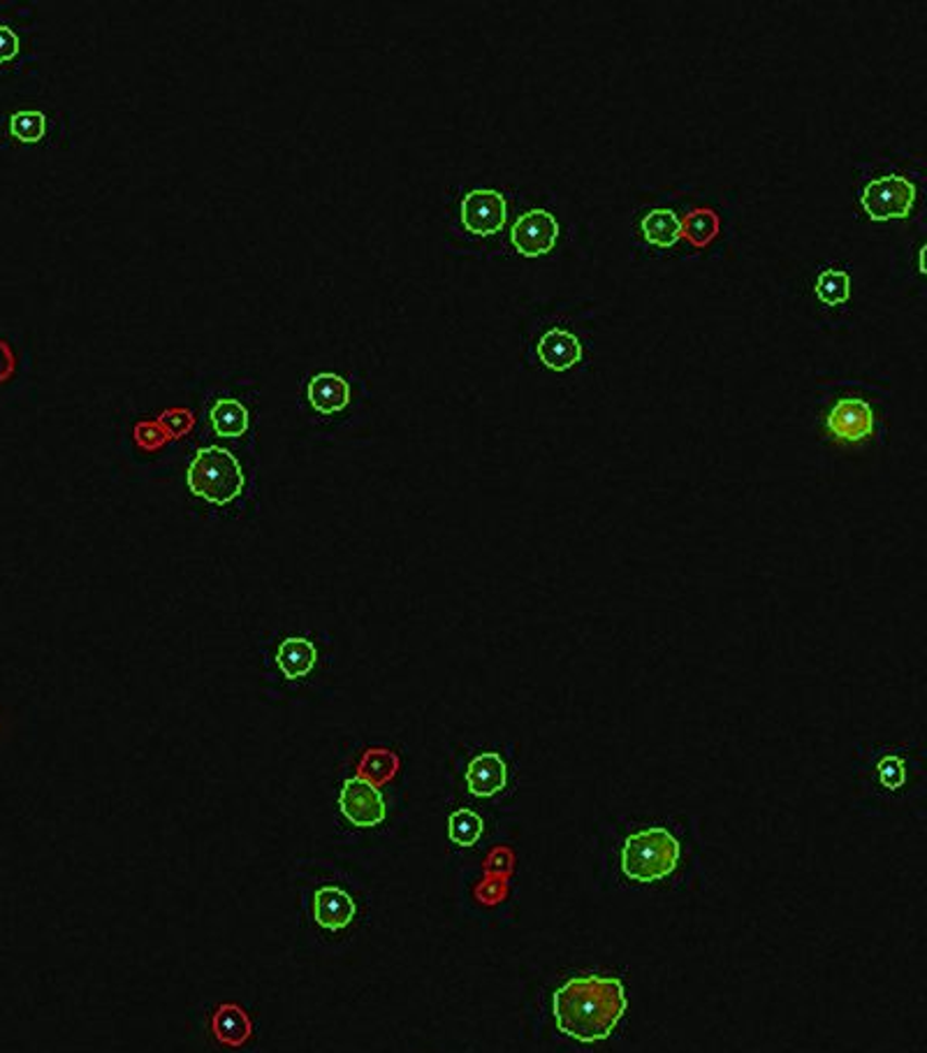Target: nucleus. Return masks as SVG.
<instances>
[{
  "label": "nucleus",
  "mask_w": 927,
  "mask_h": 1053,
  "mask_svg": "<svg viewBox=\"0 0 927 1053\" xmlns=\"http://www.w3.org/2000/svg\"><path fill=\"white\" fill-rule=\"evenodd\" d=\"M627 1007V991L617 977H573L552 995V1014L559 1032L584 1044L608 1040Z\"/></svg>",
  "instance_id": "1"
},
{
  "label": "nucleus",
  "mask_w": 927,
  "mask_h": 1053,
  "mask_svg": "<svg viewBox=\"0 0 927 1053\" xmlns=\"http://www.w3.org/2000/svg\"><path fill=\"white\" fill-rule=\"evenodd\" d=\"M680 841L666 827H650L631 833L621 847V872L631 882H662L680 866Z\"/></svg>",
  "instance_id": "2"
},
{
  "label": "nucleus",
  "mask_w": 927,
  "mask_h": 1053,
  "mask_svg": "<svg viewBox=\"0 0 927 1053\" xmlns=\"http://www.w3.org/2000/svg\"><path fill=\"white\" fill-rule=\"evenodd\" d=\"M188 488L195 497L209 504L225 506L244 492V472L239 460L219 445H209L195 453L188 464Z\"/></svg>",
  "instance_id": "3"
},
{
  "label": "nucleus",
  "mask_w": 927,
  "mask_h": 1053,
  "mask_svg": "<svg viewBox=\"0 0 927 1053\" xmlns=\"http://www.w3.org/2000/svg\"><path fill=\"white\" fill-rule=\"evenodd\" d=\"M916 186L898 174L879 176L861 193V205L872 221H900L912 213Z\"/></svg>",
  "instance_id": "4"
},
{
  "label": "nucleus",
  "mask_w": 927,
  "mask_h": 1053,
  "mask_svg": "<svg viewBox=\"0 0 927 1053\" xmlns=\"http://www.w3.org/2000/svg\"><path fill=\"white\" fill-rule=\"evenodd\" d=\"M828 432L844 443H863L877 432L875 406L861 397H842L826 416Z\"/></svg>",
  "instance_id": "5"
},
{
  "label": "nucleus",
  "mask_w": 927,
  "mask_h": 1053,
  "mask_svg": "<svg viewBox=\"0 0 927 1053\" xmlns=\"http://www.w3.org/2000/svg\"><path fill=\"white\" fill-rule=\"evenodd\" d=\"M506 213V198L492 188H475L461 200V223L475 237H492L502 232Z\"/></svg>",
  "instance_id": "6"
},
{
  "label": "nucleus",
  "mask_w": 927,
  "mask_h": 1053,
  "mask_svg": "<svg viewBox=\"0 0 927 1053\" xmlns=\"http://www.w3.org/2000/svg\"><path fill=\"white\" fill-rule=\"evenodd\" d=\"M557 237H559V223L555 219V213H549L547 209H531L522 213V217L515 221L510 232L512 246L524 258L547 256L552 248L557 246Z\"/></svg>",
  "instance_id": "7"
},
{
  "label": "nucleus",
  "mask_w": 927,
  "mask_h": 1053,
  "mask_svg": "<svg viewBox=\"0 0 927 1053\" xmlns=\"http://www.w3.org/2000/svg\"><path fill=\"white\" fill-rule=\"evenodd\" d=\"M338 808H342L348 822L358 829L379 827L385 819L383 794L362 777H350L344 782L342 794H338Z\"/></svg>",
  "instance_id": "8"
},
{
  "label": "nucleus",
  "mask_w": 927,
  "mask_h": 1053,
  "mask_svg": "<svg viewBox=\"0 0 927 1053\" xmlns=\"http://www.w3.org/2000/svg\"><path fill=\"white\" fill-rule=\"evenodd\" d=\"M508 784V766L502 755L483 752L471 759L467 769V787L478 798L502 794Z\"/></svg>",
  "instance_id": "9"
},
{
  "label": "nucleus",
  "mask_w": 927,
  "mask_h": 1053,
  "mask_svg": "<svg viewBox=\"0 0 927 1053\" xmlns=\"http://www.w3.org/2000/svg\"><path fill=\"white\" fill-rule=\"evenodd\" d=\"M355 901L350 894H346L344 889L338 886H323L316 891L313 898V917L316 923L325 931H342V928L350 926L355 919Z\"/></svg>",
  "instance_id": "10"
},
{
  "label": "nucleus",
  "mask_w": 927,
  "mask_h": 1053,
  "mask_svg": "<svg viewBox=\"0 0 927 1053\" xmlns=\"http://www.w3.org/2000/svg\"><path fill=\"white\" fill-rule=\"evenodd\" d=\"M536 353L549 371H568L582 360V344L573 332L555 328L539 339Z\"/></svg>",
  "instance_id": "11"
},
{
  "label": "nucleus",
  "mask_w": 927,
  "mask_h": 1053,
  "mask_svg": "<svg viewBox=\"0 0 927 1053\" xmlns=\"http://www.w3.org/2000/svg\"><path fill=\"white\" fill-rule=\"evenodd\" d=\"M211 1032L223 1046H244L254 1034V1021L237 1003H223L211 1016Z\"/></svg>",
  "instance_id": "12"
},
{
  "label": "nucleus",
  "mask_w": 927,
  "mask_h": 1053,
  "mask_svg": "<svg viewBox=\"0 0 927 1053\" xmlns=\"http://www.w3.org/2000/svg\"><path fill=\"white\" fill-rule=\"evenodd\" d=\"M307 395H309V404L316 408L318 414L332 416V414L344 412V408L348 406L350 385H348L346 379L338 377V374L323 371V374H316V377L309 381Z\"/></svg>",
  "instance_id": "13"
},
{
  "label": "nucleus",
  "mask_w": 927,
  "mask_h": 1053,
  "mask_svg": "<svg viewBox=\"0 0 927 1053\" xmlns=\"http://www.w3.org/2000/svg\"><path fill=\"white\" fill-rule=\"evenodd\" d=\"M318 662V650L309 638H285L279 652H276V664L281 673L288 677V681H299V677H307Z\"/></svg>",
  "instance_id": "14"
},
{
  "label": "nucleus",
  "mask_w": 927,
  "mask_h": 1053,
  "mask_svg": "<svg viewBox=\"0 0 927 1053\" xmlns=\"http://www.w3.org/2000/svg\"><path fill=\"white\" fill-rule=\"evenodd\" d=\"M211 427L223 439H237L248 430V408L237 400H219L211 408Z\"/></svg>",
  "instance_id": "15"
},
{
  "label": "nucleus",
  "mask_w": 927,
  "mask_h": 1053,
  "mask_svg": "<svg viewBox=\"0 0 927 1053\" xmlns=\"http://www.w3.org/2000/svg\"><path fill=\"white\" fill-rule=\"evenodd\" d=\"M399 771V757L395 752H390L385 747H369L360 766H358V777L371 782L373 787L379 784L390 782Z\"/></svg>",
  "instance_id": "16"
},
{
  "label": "nucleus",
  "mask_w": 927,
  "mask_h": 1053,
  "mask_svg": "<svg viewBox=\"0 0 927 1053\" xmlns=\"http://www.w3.org/2000/svg\"><path fill=\"white\" fill-rule=\"evenodd\" d=\"M640 228H643V235L650 244L662 246V248L672 246L682 235V223L670 209L650 211L647 217L643 219V223H640Z\"/></svg>",
  "instance_id": "17"
},
{
  "label": "nucleus",
  "mask_w": 927,
  "mask_h": 1053,
  "mask_svg": "<svg viewBox=\"0 0 927 1053\" xmlns=\"http://www.w3.org/2000/svg\"><path fill=\"white\" fill-rule=\"evenodd\" d=\"M483 817L473 810H457L448 819V835L459 847H473L483 835Z\"/></svg>",
  "instance_id": "18"
},
{
  "label": "nucleus",
  "mask_w": 927,
  "mask_h": 1053,
  "mask_svg": "<svg viewBox=\"0 0 927 1053\" xmlns=\"http://www.w3.org/2000/svg\"><path fill=\"white\" fill-rule=\"evenodd\" d=\"M816 297L828 307L844 305L851 297V277L844 270H824L816 281Z\"/></svg>",
  "instance_id": "19"
},
{
  "label": "nucleus",
  "mask_w": 927,
  "mask_h": 1053,
  "mask_svg": "<svg viewBox=\"0 0 927 1053\" xmlns=\"http://www.w3.org/2000/svg\"><path fill=\"white\" fill-rule=\"evenodd\" d=\"M684 232H687V240L693 246H707L712 240L717 237V232H719L717 211H712L707 207L693 209L687 217Z\"/></svg>",
  "instance_id": "20"
},
{
  "label": "nucleus",
  "mask_w": 927,
  "mask_h": 1053,
  "mask_svg": "<svg viewBox=\"0 0 927 1053\" xmlns=\"http://www.w3.org/2000/svg\"><path fill=\"white\" fill-rule=\"evenodd\" d=\"M47 131V117L42 112H16L10 119V133L22 145H38Z\"/></svg>",
  "instance_id": "21"
},
{
  "label": "nucleus",
  "mask_w": 927,
  "mask_h": 1053,
  "mask_svg": "<svg viewBox=\"0 0 927 1053\" xmlns=\"http://www.w3.org/2000/svg\"><path fill=\"white\" fill-rule=\"evenodd\" d=\"M877 773L886 789H900L906 782V763L900 757L886 755L877 766Z\"/></svg>",
  "instance_id": "22"
},
{
  "label": "nucleus",
  "mask_w": 927,
  "mask_h": 1053,
  "mask_svg": "<svg viewBox=\"0 0 927 1053\" xmlns=\"http://www.w3.org/2000/svg\"><path fill=\"white\" fill-rule=\"evenodd\" d=\"M135 439L145 451H156L163 443H168L170 434L165 432V427L160 423H139L135 427Z\"/></svg>",
  "instance_id": "23"
},
{
  "label": "nucleus",
  "mask_w": 927,
  "mask_h": 1053,
  "mask_svg": "<svg viewBox=\"0 0 927 1053\" xmlns=\"http://www.w3.org/2000/svg\"><path fill=\"white\" fill-rule=\"evenodd\" d=\"M160 425L165 427L170 437H184L193 427V416L184 412V408H170V412L160 416Z\"/></svg>",
  "instance_id": "24"
},
{
  "label": "nucleus",
  "mask_w": 927,
  "mask_h": 1053,
  "mask_svg": "<svg viewBox=\"0 0 927 1053\" xmlns=\"http://www.w3.org/2000/svg\"><path fill=\"white\" fill-rule=\"evenodd\" d=\"M20 53V38L8 26H0V63L12 61Z\"/></svg>",
  "instance_id": "25"
},
{
  "label": "nucleus",
  "mask_w": 927,
  "mask_h": 1053,
  "mask_svg": "<svg viewBox=\"0 0 927 1053\" xmlns=\"http://www.w3.org/2000/svg\"><path fill=\"white\" fill-rule=\"evenodd\" d=\"M14 371H16L14 351L10 348V344L5 342V339H0V385H3L5 381H10L14 377Z\"/></svg>",
  "instance_id": "26"
}]
</instances>
